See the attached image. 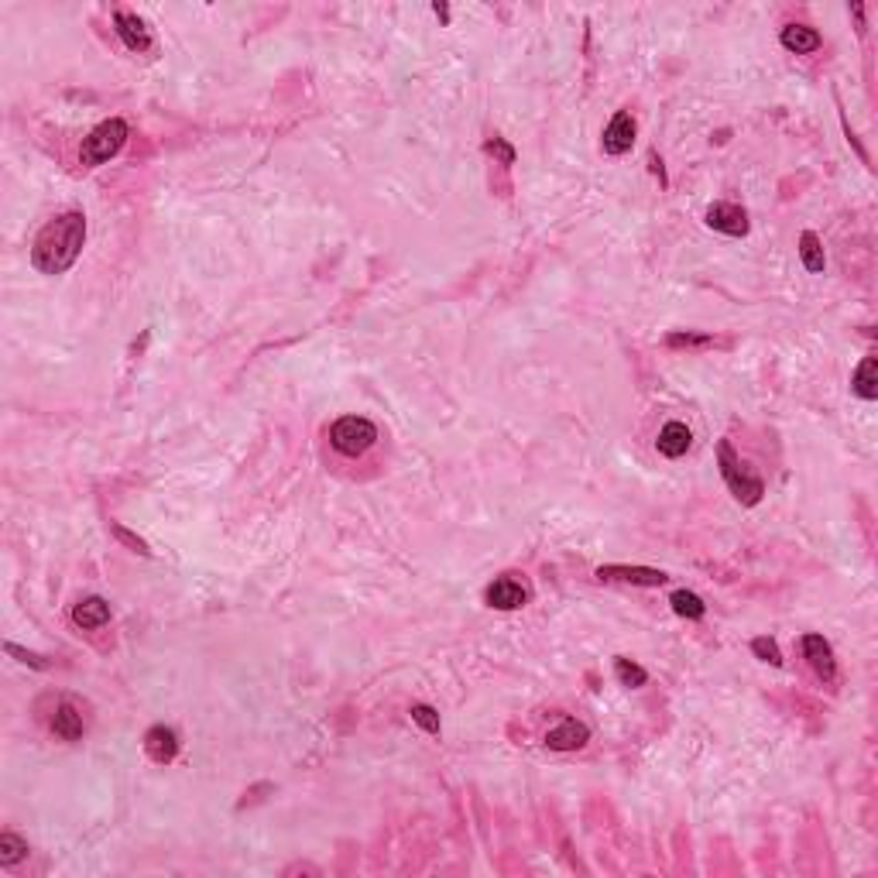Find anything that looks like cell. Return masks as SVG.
<instances>
[{
  "mask_svg": "<svg viewBox=\"0 0 878 878\" xmlns=\"http://www.w3.org/2000/svg\"><path fill=\"white\" fill-rule=\"evenodd\" d=\"M87 244V217L83 213H62L38 230L32 244V264L42 275H66Z\"/></svg>",
  "mask_w": 878,
  "mask_h": 878,
  "instance_id": "6da1fadb",
  "label": "cell"
},
{
  "mask_svg": "<svg viewBox=\"0 0 878 878\" xmlns=\"http://www.w3.org/2000/svg\"><path fill=\"white\" fill-rule=\"evenodd\" d=\"M127 138H131V127H127V121H121V117H110V121L97 124L87 138H83L79 162H83L87 169H97V165H104V162H110V158L117 155L124 144H127Z\"/></svg>",
  "mask_w": 878,
  "mask_h": 878,
  "instance_id": "7a4b0ae2",
  "label": "cell"
},
{
  "mask_svg": "<svg viewBox=\"0 0 878 878\" xmlns=\"http://www.w3.org/2000/svg\"><path fill=\"white\" fill-rule=\"evenodd\" d=\"M717 464H721V477H724V484H727V491H731L741 504H758V501H762L765 484H762L758 474H752V470L735 457V449H731L727 439L717 443Z\"/></svg>",
  "mask_w": 878,
  "mask_h": 878,
  "instance_id": "3957f363",
  "label": "cell"
},
{
  "mask_svg": "<svg viewBox=\"0 0 878 878\" xmlns=\"http://www.w3.org/2000/svg\"><path fill=\"white\" fill-rule=\"evenodd\" d=\"M329 443L344 457H361L378 443V426L364 415H344L329 426Z\"/></svg>",
  "mask_w": 878,
  "mask_h": 878,
  "instance_id": "277c9868",
  "label": "cell"
},
{
  "mask_svg": "<svg viewBox=\"0 0 878 878\" xmlns=\"http://www.w3.org/2000/svg\"><path fill=\"white\" fill-rule=\"evenodd\" d=\"M632 144H635V117H632L628 110H618V114L611 117V124L604 127V138H601L604 155H611V158L628 155Z\"/></svg>",
  "mask_w": 878,
  "mask_h": 878,
  "instance_id": "5b68a950",
  "label": "cell"
},
{
  "mask_svg": "<svg viewBox=\"0 0 878 878\" xmlns=\"http://www.w3.org/2000/svg\"><path fill=\"white\" fill-rule=\"evenodd\" d=\"M484 601L498 611H518L529 604V587L515 580V577H498L494 584L484 590Z\"/></svg>",
  "mask_w": 878,
  "mask_h": 878,
  "instance_id": "8992f818",
  "label": "cell"
},
{
  "mask_svg": "<svg viewBox=\"0 0 878 878\" xmlns=\"http://www.w3.org/2000/svg\"><path fill=\"white\" fill-rule=\"evenodd\" d=\"M704 220L710 230H721L727 237H744L748 234V213L738 203H714V207H707Z\"/></svg>",
  "mask_w": 878,
  "mask_h": 878,
  "instance_id": "52a82bcc",
  "label": "cell"
},
{
  "mask_svg": "<svg viewBox=\"0 0 878 878\" xmlns=\"http://www.w3.org/2000/svg\"><path fill=\"white\" fill-rule=\"evenodd\" d=\"M803 655L807 662L817 670V676L824 683H834L837 679V659H834V649L824 635H803Z\"/></svg>",
  "mask_w": 878,
  "mask_h": 878,
  "instance_id": "ba28073f",
  "label": "cell"
},
{
  "mask_svg": "<svg viewBox=\"0 0 878 878\" xmlns=\"http://www.w3.org/2000/svg\"><path fill=\"white\" fill-rule=\"evenodd\" d=\"M587 741H590V727L580 721H573V717H563V721L546 735V748H550V752H577V748H584Z\"/></svg>",
  "mask_w": 878,
  "mask_h": 878,
  "instance_id": "9c48e42d",
  "label": "cell"
},
{
  "mask_svg": "<svg viewBox=\"0 0 878 878\" xmlns=\"http://www.w3.org/2000/svg\"><path fill=\"white\" fill-rule=\"evenodd\" d=\"M597 577L601 580H621V584H638V587H662L670 577L662 569L652 567H597Z\"/></svg>",
  "mask_w": 878,
  "mask_h": 878,
  "instance_id": "30bf717a",
  "label": "cell"
},
{
  "mask_svg": "<svg viewBox=\"0 0 878 878\" xmlns=\"http://www.w3.org/2000/svg\"><path fill=\"white\" fill-rule=\"evenodd\" d=\"M144 752H148V758L158 762V765H169V762H175V755H179V735H175L172 727H165V724H155V727L144 735Z\"/></svg>",
  "mask_w": 878,
  "mask_h": 878,
  "instance_id": "8fae6325",
  "label": "cell"
},
{
  "mask_svg": "<svg viewBox=\"0 0 878 878\" xmlns=\"http://www.w3.org/2000/svg\"><path fill=\"white\" fill-rule=\"evenodd\" d=\"M114 28H117V35H121V42L131 49V52H148V49H152V35H148V28H144V21H141L138 14L117 11V14H114Z\"/></svg>",
  "mask_w": 878,
  "mask_h": 878,
  "instance_id": "7c38bea8",
  "label": "cell"
},
{
  "mask_svg": "<svg viewBox=\"0 0 878 878\" xmlns=\"http://www.w3.org/2000/svg\"><path fill=\"white\" fill-rule=\"evenodd\" d=\"M689 443H693V432H689L683 422H666V426L659 430L655 449H659L662 457H670V460H679V457H687Z\"/></svg>",
  "mask_w": 878,
  "mask_h": 878,
  "instance_id": "4fadbf2b",
  "label": "cell"
},
{
  "mask_svg": "<svg viewBox=\"0 0 878 878\" xmlns=\"http://www.w3.org/2000/svg\"><path fill=\"white\" fill-rule=\"evenodd\" d=\"M779 42H782L786 52H796V55H809L824 45V38L817 35L809 24H786L782 35H779Z\"/></svg>",
  "mask_w": 878,
  "mask_h": 878,
  "instance_id": "5bb4252c",
  "label": "cell"
},
{
  "mask_svg": "<svg viewBox=\"0 0 878 878\" xmlns=\"http://www.w3.org/2000/svg\"><path fill=\"white\" fill-rule=\"evenodd\" d=\"M52 731L62 741H79L83 738V731H87V721H83V714H79L69 700H62L52 714Z\"/></svg>",
  "mask_w": 878,
  "mask_h": 878,
  "instance_id": "9a60e30c",
  "label": "cell"
},
{
  "mask_svg": "<svg viewBox=\"0 0 878 878\" xmlns=\"http://www.w3.org/2000/svg\"><path fill=\"white\" fill-rule=\"evenodd\" d=\"M72 621H76L79 628H87V632L104 628L106 621H110V604H106L104 597H83V601L72 607Z\"/></svg>",
  "mask_w": 878,
  "mask_h": 878,
  "instance_id": "2e32d148",
  "label": "cell"
},
{
  "mask_svg": "<svg viewBox=\"0 0 878 878\" xmlns=\"http://www.w3.org/2000/svg\"><path fill=\"white\" fill-rule=\"evenodd\" d=\"M851 388H855V395H861L864 402H875L878 398V361L875 357H864V361L858 364V371H855V378H851Z\"/></svg>",
  "mask_w": 878,
  "mask_h": 878,
  "instance_id": "e0dca14e",
  "label": "cell"
},
{
  "mask_svg": "<svg viewBox=\"0 0 878 878\" xmlns=\"http://www.w3.org/2000/svg\"><path fill=\"white\" fill-rule=\"evenodd\" d=\"M799 258H803V268H807L809 275H820V272L827 268L824 244H820V237H817L813 230H807V234L799 237Z\"/></svg>",
  "mask_w": 878,
  "mask_h": 878,
  "instance_id": "ac0fdd59",
  "label": "cell"
},
{
  "mask_svg": "<svg viewBox=\"0 0 878 878\" xmlns=\"http://www.w3.org/2000/svg\"><path fill=\"white\" fill-rule=\"evenodd\" d=\"M670 604H672V611H676L679 618H687V621H700L707 615V604L700 601L693 590H672Z\"/></svg>",
  "mask_w": 878,
  "mask_h": 878,
  "instance_id": "d6986e66",
  "label": "cell"
},
{
  "mask_svg": "<svg viewBox=\"0 0 878 878\" xmlns=\"http://www.w3.org/2000/svg\"><path fill=\"white\" fill-rule=\"evenodd\" d=\"M21 858H28V841L18 837V834H11V830H4L0 834V868H11Z\"/></svg>",
  "mask_w": 878,
  "mask_h": 878,
  "instance_id": "ffe728a7",
  "label": "cell"
},
{
  "mask_svg": "<svg viewBox=\"0 0 878 878\" xmlns=\"http://www.w3.org/2000/svg\"><path fill=\"white\" fill-rule=\"evenodd\" d=\"M615 672H618L621 687H645L649 683V672L642 670V666H635L632 659H615Z\"/></svg>",
  "mask_w": 878,
  "mask_h": 878,
  "instance_id": "44dd1931",
  "label": "cell"
},
{
  "mask_svg": "<svg viewBox=\"0 0 878 878\" xmlns=\"http://www.w3.org/2000/svg\"><path fill=\"white\" fill-rule=\"evenodd\" d=\"M409 714H412V721L419 724L426 735H439V714H436L430 704H415Z\"/></svg>",
  "mask_w": 878,
  "mask_h": 878,
  "instance_id": "7402d4cb",
  "label": "cell"
},
{
  "mask_svg": "<svg viewBox=\"0 0 878 878\" xmlns=\"http://www.w3.org/2000/svg\"><path fill=\"white\" fill-rule=\"evenodd\" d=\"M110 532H114V539H117V542H124L127 550L141 552V556H152V550H148V542H144L141 535L131 532V529H124L121 522H114V525H110Z\"/></svg>",
  "mask_w": 878,
  "mask_h": 878,
  "instance_id": "603a6c76",
  "label": "cell"
},
{
  "mask_svg": "<svg viewBox=\"0 0 878 878\" xmlns=\"http://www.w3.org/2000/svg\"><path fill=\"white\" fill-rule=\"evenodd\" d=\"M752 652L758 655V659H765V662H772V666H782V652H779V645H775V638H755L752 642Z\"/></svg>",
  "mask_w": 878,
  "mask_h": 878,
  "instance_id": "cb8c5ba5",
  "label": "cell"
},
{
  "mask_svg": "<svg viewBox=\"0 0 878 878\" xmlns=\"http://www.w3.org/2000/svg\"><path fill=\"white\" fill-rule=\"evenodd\" d=\"M484 152L487 155H494L501 162V165H515V148L508 144V141H501V138H491L487 144H484Z\"/></svg>",
  "mask_w": 878,
  "mask_h": 878,
  "instance_id": "d4e9b609",
  "label": "cell"
},
{
  "mask_svg": "<svg viewBox=\"0 0 878 878\" xmlns=\"http://www.w3.org/2000/svg\"><path fill=\"white\" fill-rule=\"evenodd\" d=\"M666 344L670 347H707V344H714V337H710V333H670Z\"/></svg>",
  "mask_w": 878,
  "mask_h": 878,
  "instance_id": "484cf974",
  "label": "cell"
},
{
  "mask_svg": "<svg viewBox=\"0 0 878 878\" xmlns=\"http://www.w3.org/2000/svg\"><path fill=\"white\" fill-rule=\"evenodd\" d=\"M4 652H7V655H14L18 662H24V666H32V670H45V659H42V655L28 652V649H21V645H14V642H7V645H4Z\"/></svg>",
  "mask_w": 878,
  "mask_h": 878,
  "instance_id": "4316f807",
  "label": "cell"
},
{
  "mask_svg": "<svg viewBox=\"0 0 878 878\" xmlns=\"http://www.w3.org/2000/svg\"><path fill=\"white\" fill-rule=\"evenodd\" d=\"M432 11H436V14H439L443 21H449V7H447V4H432Z\"/></svg>",
  "mask_w": 878,
  "mask_h": 878,
  "instance_id": "83f0119b",
  "label": "cell"
},
{
  "mask_svg": "<svg viewBox=\"0 0 878 878\" xmlns=\"http://www.w3.org/2000/svg\"><path fill=\"white\" fill-rule=\"evenodd\" d=\"M649 165H652V172L659 175V179H662V162H659L655 155H649Z\"/></svg>",
  "mask_w": 878,
  "mask_h": 878,
  "instance_id": "f1b7e54d",
  "label": "cell"
}]
</instances>
